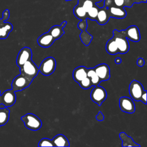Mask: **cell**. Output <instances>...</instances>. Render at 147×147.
I'll return each instance as SVG.
<instances>
[{"label": "cell", "instance_id": "32", "mask_svg": "<svg viewBox=\"0 0 147 147\" xmlns=\"http://www.w3.org/2000/svg\"><path fill=\"white\" fill-rule=\"evenodd\" d=\"M144 63H145V62H144V60L142 58H139L137 61V64L140 67L143 66L144 65Z\"/></svg>", "mask_w": 147, "mask_h": 147}, {"label": "cell", "instance_id": "37", "mask_svg": "<svg viewBox=\"0 0 147 147\" xmlns=\"http://www.w3.org/2000/svg\"><path fill=\"white\" fill-rule=\"evenodd\" d=\"M65 1H71V0H65Z\"/></svg>", "mask_w": 147, "mask_h": 147}, {"label": "cell", "instance_id": "15", "mask_svg": "<svg viewBox=\"0 0 147 147\" xmlns=\"http://www.w3.org/2000/svg\"><path fill=\"white\" fill-rule=\"evenodd\" d=\"M54 38L49 33H45L41 35L37 39V42L40 47L48 48L51 47L55 41Z\"/></svg>", "mask_w": 147, "mask_h": 147}, {"label": "cell", "instance_id": "12", "mask_svg": "<svg viewBox=\"0 0 147 147\" xmlns=\"http://www.w3.org/2000/svg\"><path fill=\"white\" fill-rule=\"evenodd\" d=\"M119 105L121 110L127 113H133L135 111V105L130 98L123 96L120 98Z\"/></svg>", "mask_w": 147, "mask_h": 147}, {"label": "cell", "instance_id": "13", "mask_svg": "<svg viewBox=\"0 0 147 147\" xmlns=\"http://www.w3.org/2000/svg\"><path fill=\"white\" fill-rule=\"evenodd\" d=\"M101 81L107 80L110 77L109 67L105 63L100 64L93 68Z\"/></svg>", "mask_w": 147, "mask_h": 147}, {"label": "cell", "instance_id": "26", "mask_svg": "<svg viewBox=\"0 0 147 147\" xmlns=\"http://www.w3.org/2000/svg\"><path fill=\"white\" fill-rule=\"evenodd\" d=\"M99 9V8L94 4V5L87 12V18L91 20H96Z\"/></svg>", "mask_w": 147, "mask_h": 147}, {"label": "cell", "instance_id": "27", "mask_svg": "<svg viewBox=\"0 0 147 147\" xmlns=\"http://www.w3.org/2000/svg\"><path fill=\"white\" fill-rule=\"evenodd\" d=\"M78 3L80 4L87 12L95 4V3L92 0H79Z\"/></svg>", "mask_w": 147, "mask_h": 147}, {"label": "cell", "instance_id": "2", "mask_svg": "<svg viewBox=\"0 0 147 147\" xmlns=\"http://www.w3.org/2000/svg\"><path fill=\"white\" fill-rule=\"evenodd\" d=\"M113 38L115 41L119 53L124 54L129 51V44L127 38H126L120 31L114 30Z\"/></svg>", "mask_w": 147, "mask_h": 147}, {"label": "cell", "instance_id": "19", "mask_svg": "<svg viewBox=\"0 0 147 147\" xmlns=\"http://www.w3.org/2000/svg\"><path fill=\"white\" fill-rule=\"evenodd\" d=\"M55 146H69V143L67 137L63 134H58L52 140Z\"/></svg>", "mask_w": 147, "mask_h": 147}, {"label": "cell", "instance_id": "5", "mask_svg": "<svg viewBox=\"0 0 147 147\" xmlns=\"http://www.w3.org/2000/svg\"><path fill=\"white\" fill-rule=\"evenodd\" d=\"M20 73L25 75L32 80L37 75L39 69L36 64L32 59L26 61L24 65L20 68Z\"/></svg>", "mask_w": 147, "mask_h": 147}, {"label": "cell", "instance_id": "4", "mask_svg": "<svg viewBox=\"0 0 147 147\" xmlns=\"http://www.w3.org/2000/svg\"><path fill=\"white\" fill-rule=\"evenodd\" d=\"M32 80L25 75L20 73L19 75L15 77L11 83L12 90L14 91H21L28 87Z\"/></svg>", "mask_w": 147, "mask_h": 147}, {"label": "cell", "instance_id": "14", "mask_svg": "<svg viewBox=\"0 0 147 147\" xmlns=\"http://www.w3.org/2000/svg\"><path fill=\"white\" fill-rule=\"evenodd\" d=\"M107 10L110 17L122 19L126 16V11L125 7L112 6L107 7Z\"/></svg>", "mask_w": 147, "mask_h": 147}, {"label": "cell", "instance_id": "36", "mask_svg": "<svg viewBox=\"0 0 147 147\" xmlns=\"http://www.w3.org/2000/svg\"><path fill=\"white\" fill-rule=\"evenodd\" d=\"M94 3H96V2H99V1H102V0H92Z\"/></svg>", "mask_w": 147, "mask_h": 147}, {"label": "cell", "instance_id": "16", "mask_svg": "<svg viewBox=\"0 0 147 147\" xmlns=\"http://www.w3.org/2000/svg\"><path fill=\"white\" fill-rule=\"evenodd\" d=\"M110 18V17L109 16L107 8L104 6L102 8L99 9L95 21H96L99 25H103L107 23Z\"/></svg>", "mask_w": 147, "mask_h": 147}, {"label": "cell", "instance_id": "31", "mask_svg": "<svg viewBox=\"0 0 147 147\" xmlns=\"http://www.w3.org/2000/svg\"><path fill=\"white\" fill-rule=\"evenodd\" d=\"M95 4L99 7V8H102L105 6V0H102L98 2L95 3Z\"/></svg>", "mask_w": 147, "mask_h": 147}, {"label": "cell", "instance_id": "1", "mask_svg": "<svg viewBox=\"0 0 147 147\" xmlns=\"http://www.w3.org/2000/svg\"><path fill=\"white\" fill-rule=\"evenodd\" d=\"M21 120L24 122L25 127L31 130H37L42 126V122L36 115L28 113L21 117Z\"/></svg>", "mask_w": 147, "mask_h": 147}, {"label": "cell", "instance_id": "24", "mask_svg": "<svg viewBox=\"0 0 147 147\" xmlns=\"http://www.w3.org/2000/svg\"><path fill=\"white\" fill-rule=\"evenodd\" d=\"M106 49L107 52L111 55H115L119 53L118 48L114 39L112 37L109 40L106 45Z\"/></svg>", "mask_w": 147, "mask_h": 147}, {"label": "cell", "instance_id": "3", "mask_svg": "<svg viewBox=\"0 0 147 147\" xmlns=\"http://www.w3.org/2000/svg\"><path fill=\"white\" fill-rule=\"evenodd\" d=\"M10 16L9 10L6 9L3 12V18H0V39L6 38L10 32L13 30V25L10 22H5Z\"/></svg>", "mask_w": 147, "mask_h": 147}, {"label": "cell", "instance_id": "30", "mask_svg": "<svg viewBox=\"0 0 147 147\" xmlns=\"http://www.w3.org/2000/svg\"><path fill=\"white\" fill-rule=\"evenodd\" d=\"M142 102H143L145 104H146V91L144 90V92L142 93L141 98H140V100Z\"/></svg>", "mask_w": 147, "mask_h": 147}, {"label": "cell", "instance_id": "34", "mask_svg": "<svg viewBox=\"0 0 147 147\" xmlns=\"http://www.w3.org/2000/svg\"><path fill=\"white\" fill-rule=\"evenodd\" d=\"M115 62L117 64H119V63H121V58H119V57H117V58L115 59Z\"/></svg>", "mask_w": 147, "mask_h": 147}, {"label": "cell", "instance_id": "18", "mask_svg": "<svg viewBox=\"0 0 147 147\" xmlns=\"http://www.w3.org/2000/svg\"><path fill=\"white\" fill-rule=\"evenodd\" d=\"M87 68L84 66H80L76 68L73 71V78L75 82L79 83L82 79L86 78Z\"/></svg>", "mask_w": 147, "mask_h": 147}, {"label": "cell", "instance_id": "33", "mask_svg": "<svg viewBox=\"0 0 147 147\" xmlns=\"http://www.w3.org/2000/svg\"><path fill=\"white\" fill-rule=\"evenodd\" d=\"M96 119H97L98 121H102V120L103 119V118H104L103 115V114H102V113L101 112H99V113L98 115L96 117Z\"/></svg>", "mask_w": 147, "mask_h": 147}, {"label": "cell", "instance_id": "35", "mask_svg": "<svg viewBox=\"0 0 147 147\" xmlns=\"http://www.w3.org/2000/svg\"><path fill=\"white\" fill-rule=\"evenodd\" d=\"M66 24H67V21H63L61 24V26L63 27V28H64L65 25H66Z\"/></svg>", "mask_w": 147, "mask_h": 147}, {"label": "cell", "instance_id": "22", "mask_svg": "<svg viewBox=\"0 0 147 147\" xmlns=\"http://www.w3.org/2000/svg\"><path fill=\"white\" fill-rule=\"evenodd\" d=\"M87 76L90 78L91 80L92 86H95L99 84L100 82H102L99 78V76L97 75L96 72H95L93 68H87Z\"/></svg>", "mask_w": 147, "mask_h": 147}, {"label": "cell", "instance_id": "10", "mask_svg": "<svg viewBox=\"0 0 147 147\" xmlns=\"http://www.w3.org/2000/svg\"><path fill=\"white\" fill-rule=\"evenodd\" d=\"M120 32L127 39L134 41L138 42L140 40V33L137 26L131 25L126 30H120Z\"/></svg>", "mask_w": 147, "mask_h": 147}, {"label": "cell", "instance_id": "25", "mask_svg": "<svg viewBox=\"0 0 147 147\" xmlns=\"http://www.w3.org/2000/svg\"><path fill=\"white\" fill-rule=\"evenodd\" d=\"M10 110L6 107H0V126L5 125L9 121Z\"/></svg>", "mask_w": 147, "mask_h": 147}, {"label": "cell", "instance_id": "23", "mask_svg": "<svg viewBox=\"0 0 147 147\" xmlns=\"http://www.w3.org/2000/svg\"><path fill=\"white\" fill-rule=\"evenodd\" d=\"M74 13L78 18L81 20H84L87 19V11L79 3L76 5L74 7Z\"/></svg>", "mask_w": 147, "mask_h": 147}, {"label": "cell", "instance_id": "20", "mask_svg": "<svg viewBox=\"0 0 147 147\" xmlns=\"http://www.w3.org/2000/svg\"><path fill=\"white\" fill-rule=\"evenodd\" d=\"M119 136L122 141V146H140V145L136 144L125 132L120 133Z\"/></svg>", "mask_w": 147, "mask_h": 147}, {"label": "cell", "instance_id": "28", "mask_svg": "<svg viewBox=\"0 0 147 147\" xmlns=\"http://www.w3.org/2000/svg\"><path fill=\"white\" fill-rule=\"evenodd\" d=\"M78 83L80 85V87L83 89H88V88H90V87H91L92 86H93L91 80L87 76L86 78H84L83 79H82Z\"/></svg>", "mask_w": 147, "mask_h": 147}, {"label": "cell", "instance_id": "6", "mask_svg": "<svg viewBox=\"0 0 147 147\" xmlns=\"http://www.w3.org/2000/svg\"><path fill=\"white\" fill-rule=\"evenodd\" d=\"M56 66L55 59L52 57L45 59L41 63L38 69L39 71L45 76H49L53 74Z\"/></svg>", "mask_w": 147, "mask_h": 147}, {"label": "cell", "instance_id": "11", "mask_svg": "<svg viewBox=\"0 0 147 147\" xmlns=\"http://www.w3.org/2000/svg\"><path fill=\"white\" fill-rule=\"evenodd\" d=\"M32 53L31 49L28 47H24L22 48L17 57V65L20 68L24 64L29 60L32 59Z\"/></svg>", "mask_w": 147, "mask_h": 147}, {"label": "cell", "instance_id": "7", "mask_svg": "<svg viewBox=\"0 0 147 147\" xmlns=\"http://www.w3.org/2000/svg\"><path fill=\"white\" fill-rule=\"evenodd\" d=\"M90 97L94 102L100 106L107 98V92L103 87L95 86L91 91Z\"/></svg>", "mask_w": 147, "mask_h": 147}, {"label": "cell", "instance_id": "17", "mask_svg": "<svg viewBox=\"0 0 147 147\" xmlns=\"http://www.w3.org/2000/svg\"><path fill=\"white\" fill-rule=\"evenodd\" d=\"M78 27L80 29H81L82 30V33L80 34V38L81 40L82 41V42L86 45L87 46L90 42V40H88L87 37L90 38V40H91V38H92V37L87 32H86L85 31V29H86L87 27V24H86V20H81V21L78 24Z\"/></svg>", "mask_w": 147, "mask_h": 147}, {"label": "cell", "instance_id": "21", "mask_svg": "<svg viewBox=\"0 0 147 147\" xmlns=\"http://www.w3.org/2000/svg\"><path fill=\"white\" fill-rule=\"evenodd\" d=\"M63 28L61 25H55L51 28L48 32L56 40L60 38L64 33V31L63 30Z\"/></svg>", "mask_w": 147, "mask_h": 147}, {"label": "cell", "instance_id": "29", "mask_svg": "<svg viewBox=\"0 0 147 147\" xmlns=\"http://www.w3.org/2000/svg\"><path fill=\"white\" fill-rule=\"evenodd\" d=\"M38 146H55L53 141L47 138L41 139L38 142Z\"/></svg>", "mask_w": 147, "mask_h": 147}, {"label": "cell", "instance_id": "9", "mask_svg": "<svg viewBox=\"0 0 147 147\" xmlns=\"http://www.w3.org/2000/svg\"><path fill=\"white\" fill-rule=\"evenodd\" d=\"M16 101V95L15 91L12 89L5 90L2 94H0V105H3L6 107H10L15 103Z\"/></svg>", "mask_w": 147, "mask_h": 147}, {"label": "cell", "instance_id": "8", "mask_svg": "<svg viewBox=\"0 0 147 147\" xmlns=\"http://www.w3.org/2000/svg\"><path fill=\"white\" fill-rule=\"evenodd\" d=\"M144 90L142 85L138 81L133 80L129 85V94L136 101H140L141 96L144 92Z\"/></svg>", "mask_w": 147, "mask_h": 147}]
</instances>
